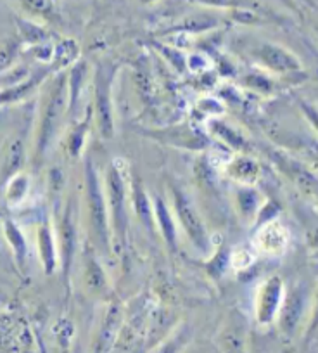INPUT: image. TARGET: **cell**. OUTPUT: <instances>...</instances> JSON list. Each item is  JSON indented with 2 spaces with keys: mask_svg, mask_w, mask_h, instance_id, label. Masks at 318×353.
Wrapping results in <instances>:
<instances>
[{
  "mask_svg": "<svg viewBox=\"0 0 318 353\" xmlns=\"http://www.w3.org/2000/svg\"><path fill=\"white\" fill-rule=\"evenodd\" d=\"M67 85L66 78L59 77L57 80H52V83L47 87L45 97H43L42 110H40V123L39 132H36V156H43L47 148L52 142L54 135L57 134L61 118L64 113V103H66Z\"/></svg>",
  "mask_w": 318,
  "mask_h": 353,
  "instance_id": "6da1fadb",
  "label": "cell"
},
{
  "mask_svg": "<svg viewBox=\"0 0 318 353\" xmlns=\"http://www.w3.org/2000/svg\"><path fill=\"white\" fill-rule=\"evenodd\" d=\"M97 172L92 163H87L85 181H87V206H89V225L92 230L94 243L106 253L109 250V212H107L106 196L103 185L97 179Z\"/></svg>",
  "mask_w": 318,
  "mask_h": 353,
  "instance_id": "7a4b0ae2",
  "label": "cell"
},
{
  "mask_svg": "<svg viewBox=\"0 0 318 353\" xmlns=\"http://www.w3.org/2000/svg\"><path fill=\"white\" fill-rule=\"evenodd\" d=\"M171 198H173V208L178 216L182 229L187 234L189 239L192 241L199 251H206L209 246V237L208 230H206L204 222H202L201 215H199L198 208L192 203L191 196L178 185L171 184Z\"/></svg>",
  "mask_w": 318,
  "mask_h": 353,
  "instance_id": "3957f363",
  "label": "cell"
},
{
  "mask_svg": "<svg viewBox=\"0 0 318 353\" xmlns=\"http://www.w3.org/2000/svg\"><path fill=\"white\" fill-rule=\"evenodd\" d=\"M106 203L109 212V222L114 234L120 241L125 239L128 227L127 219V184L123 181V172L116 165L109 166L106 175Z\"/></svg>",
  "mask_w": 318,
  "mask_h": 353,
  "instance_id": "277c9868",
  "label": "cell"
},
{
  "mask_svg": "<svg viewBox=\"0 0 318 353\" xmlns=\"http://www.w3.org/2000/svg\"><path fill=\"white\" fill-rule=\"evenodd\" d=\"M111 85H113V71L100 66L96 73V121L103 139H111L114 135L113 103H111Z\"/></svg>",
  "mask_w": 318,
  "mask_h": 353,
  "instance_id": "5b68a950",
  "label": "cell"
},
{
  "mask_svg": "<svg viewBox=\"0 0 318 353\" xmlns=\"http://www.w3.org/2000/svg\"><path fill=\"white\" fill-rule=\"evenodd\" d=\"M255 56L259 61V64H263L266 70L279 74L296 73V71H301V68H303L301 66V61L289 49L277 46V43H263V46L256 49Z\"/></svg>",
  "mask_w": 318,
  "mask_h": 353,
  "instance_id": "8992f818",
  "label": "cell"
},
{
  "mask_svg": "<svg viewBox=\"0 0 318 353\" xmlns=\"http://www.w3.org/2000/svg\"><path fill=\"white\" fill-rule=\"evenodd\" d=\"M287 243H289V234H287L286 227L277 220L266 222L255 237V246L268 256L282 254L286 251Z\"/></svg>",
  "mask_w": 318,
  "mask_h": 353,
  "instance_id": "52a82bcc",
  "label": "cell"
},
{
  "mask_svg": "<svg viewBox=\"0 0 318 353\" xmlns=\"http://www.w3.org/2000/svg\"><path fill=\"white\" fill-rule=\"evenodd\" d=\"M284 298V284L280 277H270L259 286L258 293V319L262 322H270L275 317Z\"/></svg>",
  "mask_w": 318,
  "mask_h": 353,
  "instance_id": "ba28073f",
  "label": "cell"
},
{
  "mask_svg": "<svg viewBox=\"0 0 318 353\" xmlns=\"http://www.w3.org/2000/svg\"><path fill=\"white\" fill-rule=\"evenodd\" d=\"M226 173L232 176L233 181L249 185L258 179L259 166L255 159L241 156V158H235L233 161L229 163V166H226Z\"/></svg>",
  "mask_w": 318,
  "mask_h": 353,
  "instance_id": "9c48e42d",
  "label": "cell"
},
{
  "mask_svg": "<svg viewBox=\"0 0 318 353\" xmlns=\"http://www.w3.org/2000/svg\"><path fill=\"white\" fill-rule=\"evenodd\" d=\"M39 251L42 258L43 269L47 274H52L56 267V241H54L52 229L49 225L39 227Z\"/></svg>",
  "mask_w": 318,
  "mask_h": 353,
  "instance_id": "30bf717a",
  "label": "cell"
},
{
  "mask_svg": "<svg viewBox=\"0 0 318 353\" xmlns=\"http://www.w3.org/2000/svg\"><path fill=\"white\" fill-rule=\"evenodd\" d=\"M154 212L159 223V229L163 232L165 241L170 244L171 250H175V244H177V229H175V223L173 220H171L170 212H168L167 205H165L161 198L154 199Z\"/></svg>",
  "mask_w": 318,
  "mask_h": 353,
  "instance_id": "8fae6325",
  "label": "cell"
},
{
  "mask_svg": "<svg viewBox=\"0 0 318 353\" xmlns=\"http://www.w3.org/2000/svg\"><path fill=\"white\" fill-rule=\"evenodd\" d=\"M30 191V179L25 173H16L14 176H11L8 182V189H6V199H8L11 205H19L23 199L28 196Z\"/></svg>",
  "mask_w": 318,
  "mask_h": 353,
  "instance_id": "7c38bea8",
  "label": "cell"
},
{
  "mask_svg": "<svg viewBox=\"0 0 318 353\" xmlns=\"http://www.w3.org/2000/svg\"><path fill=\"white\" fill-rule=\"evenodd\" d=\"M85 284L90 291H97L103 293L107 288V279L104 270L100 269V265L97 263L96 258L89 256L85 263Z\"/></svg>",
  "mask_w": 318,
  "mask_h": 353,
  "instance_id": "4fadbf2b",
  "label": "cell"
},
{
  "mask_svg": "<svg viewBox=\"0 0 318 353\" xmlns=\"http://www.w3.org/2000/svg\"><path fill=\"white\" fill-rule=\"evenodd\" d=\"M23 161H25V145L19 139L11 142L8 149V156H6V166H4V175L6 179H11L16 173L21 170Z\"/></svg>",
  "mask_w": 318,
  "mask_h": 353,
  "instance_id": "5bb4252c",
  "label": "cell"
},
{
  "mask_svg": "<svg viewBox=\"0 0 318 353\" xmlns=\"http://www.w3.org/2000/svg\"><path fill=\"white\" fill-rule=\"evenodd\" d=\"M4 232H6V237H8L9 244L12 246V251H14L16 258H18L19 263H23V261H25V256H26L25 236L21 234L19 227L16 225L14 222H11V220H8V222L4 223Z\"/></svg>",
  "mask_w": 318,
  "mask_h": 353,
  "instance_id": "9a60e30c",
  "label": "cell"
},
{
  "mask_svg": "<svg viewBox=\"0 0 318 353\" xmlns=\"http://www.w3.org/2000/svg\"><path fill=\"white\" fill-rule=\"evenodd\" d=\"M237 205L241 208L242 215L253 216L255 215L256 208H258V194L249 188L241 189L239 194H237Z\"/></svg>",
  "mask_w": 318,
  "mask_h": 353,
  "instance_id": "2e32d148",
  "label": "cell"
},
{
  "mask_svg": "<svg viewBox=\"0 0 318 353\" xmlns=\"http://www.w3.org/2000/svg\"><path fill=\"white\" fill-rule=\"evenodd\" d=\"M135 210H137V215L140 216L142 223L145 227L151 229L152 225V208L149 205V199L145 198L144 189L142 188H135Z\"/></svg>",
  "mask_w": 318,
  "mask_h": 353,
  "instance_id": "e0dca14e",
  "label": "cell"
},
{
  "mask_svg": "<svg viewBox=\"0 0 318 353\" xmlns=\"http://www.w3.org/2000/svg\"><path fill=\"white\" fill-rule=\"evenodd\" d=\"M211 130H213V134L218 135V137L222 139L223 142H226V144L232 145V148L239 149L242 144H244V141H242L241 135H237L235 132H233L230 127H226L225 123H220V121H213Z\"/></svg>",
  "mask_w": 318,
  "mask_h": 353,
  "instance_id": "ac0fdd59",
  "label": "cell"
},
{
  "mask_svg": "<svg viewBox=\"0 0 318 353\" xmlns=\"http://www.w3.org/2000/svg\"><path fill=\"white\" fill-rule=\"evenodd\" d=\"M19 33L30 43H40L45 40V32L40 26L28 21H19Z\"/></svg>",
  "mask_w": 318,
  "mask_h": 353,
  "instance_id": "d6986e66",
  "label": "cell"
},
{
  "mask_svg": "<svg viewBox=\"0 0 318 353\" xmlns=\"http://www.w3.org/2000/svg\"><path fill=\"white\" fill-rule=\"evenodd\" d=\"M21 6L33 16H47L52 11L50 0H21Z\"/></svg>",
  "mask_w": 318,
  "mask_h": 353,
  "instance_id": "ffe728a7",
  "label": "cell"
},
{
  "mask_svg": "<svg viewBox=\"0 0 318 353\" xmlns=\"http://www.w3.org/2000/svg\"><path fill=\"white\" fill-rule=\"evenodd\" d=\"M16 50H18L16 43L12 42L0 43V73L8 70V68H11L12 61H14L16 57Z\"/></svg>",
  "mask_w": 318,
  "mask_h": 353,
  "instance_id": "44dd1931",
  "label": "cell"
},
{
  "mask_svg": "<svg viewBox=\"0 0 318 353\" xmlns=\"http://www.w3.org/2000/svg\"><path fill=\"white\" fill-rule=\"evenodd\" d=\"M299 106H301V111H303V114L306 117V120L310 121V125L318 134V108L313 106V104L304 103V101H301Z\"/></svg>",
  "mask_w": 318,
  "mask_h": 353,
  "instance_id": "7402d4cb",
  "label": "cell"
},
{
  "mask_svg": "<svg viewBox=\"0 0 318 353\" xmlns=\"http://www.w3.org/2000/svg\"><path fill=\"white\" fill-rule=\"evenodd\" d=\"M201 6H208V8H230L232 0H194Z\"/></svg>",
  "mask_w": 318,
  "mask_h": 353,
  "instance_id": "603a6c76",
  "label": "cell"
},
{
  "mask_svg": "<svg viewBox=\"0 0 318 353\" xmlns=\"http://www.w3.org/2000/svg\"><path fill=\"white\" fill-rule=\"evenodd\" d=\"M142 4H152V2H158V0H140Z\"/></svg>",
  "mask_w": 318,
  "mask_h": 353,
  "instance_id": "cb8c5ba5",
  "label": "cell"
},
{
  "mask_svg": "<svg viewBox=\"0 0 318 353\" xmlns=\"http://www.w3.org/2000/svg\"><path fill=\"white\" fill-rule=\"evenodd\" d=\"M0 118H2V113H0Z\"/></svg>",
  "mask_w": 318,
  "mask_h": 353,
  "instance_id": "d4e9b609",
  "label": "cell"
}]
</instances>
